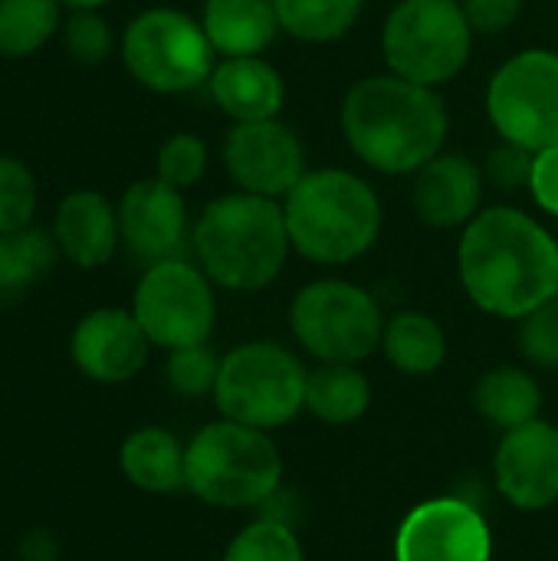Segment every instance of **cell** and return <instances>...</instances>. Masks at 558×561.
Masks as SVG:
<instances>
[{"label": "cell", "instance_id": "obj_1", "mask_svg": "<svg viewBox=\"0 0 558 561\" xmlns=\"http://www.w3.org/2000/svg\"><path fill=\"white\" fill-rule=\"evenodd\" d=\"M457 273L477 309L523 319L558 293V240L526 210H480L460 233Z\"/></svg>", "mask_w": 558, "mask_h": 561}, {"label": "cell", "instance_id": "obj_2", "mask_svg": "<svg viewBox=\"0 0 558 561\" xmlns=\"http://www.w3.org/2000/svg\"><path fill=\"white\" fill-rule=\"evenodd\" d=\"M339 122L352 154L378 174H418L444 151L451 131L441 92L395 72L358 79Z\"/></svg>", "mask_w": 558, "mask_h": 561}, {"label": "cell", "instance_id": "obj_3", "mask_svg": "<svg viewBox=\"0 0 558 561\" xmlns=\"http://www.w3.org/2000/svg\"><path fill=\"white\" fill-rule=\"evenodd\" d=\"M191 250L214 286L230 293L266 289L293 250L283 201L247 191L214 197L194 224Z\"/></svg>", "mask_w": 558, "mask_h": 561}, {"label": "cell", "instance_id": "obj_4", "mask_svg": "<svg viewBox=\"0 0 558 561\" xmlns=\"http://www.w3.org/2000/svg\"><path fill=\"white\" fill-rule=\"evenodd\" d=\"M293 250L319 266H345L365 256L382 233V201L375 187L345 171L319 168L283 197Z\"/></svg>", "mask_w": 558, "mask_h": 561}, {"label": "cell", "instance_id": "obj_5", "mask_svg": "<svg viewBox=\"0 0 558 561\" xmlns=\"http://www.w3.org/2000/svg\"><path fill=\"white\" fill-rule=\"evenodd\" d=\"M283 460L266 431L214 421L187 440L184 490L217 510H253L280 493Z\"/></svg>", "mask_w": 558, "mask_h": 561}, {"label": "cell", "instance_id": "obj_6", "mask_svg": "<svg viewBox=\"0 0 558 561\" xmlns=\"http://www.w3.org/2000/svg\"><path fill=\"white\" fill-rule=\"evenodd\" d=\"M474 30L460 0H398L382 26L388 72L441 89L464 72Z\"/></svg>", "mask_w": 558, "mask_h": 561}, {"label": "cell", "instance_id": "obj_7", "mask_svg": "<svg viewBox=\"0 0 558 561\" xmlns=\"http://www.w3.org/2000/svg\"><path fill=\"white\" fill-rule=\"evenodd\" d=\"M303 362L276 342H247L220 358L214 404L227 421L273 431L306 411Z\"/></svg>", "mask_w": 558, "mask_h": 561}, {"label": "cell", "instance_id": "obj_8", "mask_svg": "<svg viewBox=\"0 0 558 561\" xmlns=\"http://www.w3.org/2000/svg\"><path fill=\"white\" fill-rule=\"evenodd\" d=\"M289 329L316 362L362 365L382 348L385 316L358 283L312 279L293 296Z\"/></svg>", "mask_w": 558, "mask_h": 561}, {"label": "cell", "instance_id": "obj_9", "mask_svg": "<svg viewBox=\"0 0 558 561\" xmlns=\"http://www.w3.org/2000/svg\"><path fill=\"white\" fill-rule=\"evenodd\" d=\"M122 62L132 79L158 95H181L207 85L217 49L204 23L174 7L141 10L122 36Z\"/></svg>", "mask_w": 558, "mask_h": 561}, {"label": "cell", "instance_id": "obj_10", "mask_svg": "<svg viewBox=\"0 0 558 561\" xmlns=\"http://www.w3.org/2000/svg\"><path fill=\"white\" fill-rule=\"evenodd\" d=\"M132 312L145 329L148 342L164 352L201 345L214 335L217 325L214 283L201 266L187 263L184 256L151 263L145 266L135 286Z\"/></svg>", "mask_w": 558, "mask_h": 561}, {"label": "cell", "instance_id": "obj_11", "mask_svg": "<svg viewBox=\"0 0 558 561\" xmlns=\"http://www.w3.org/2000/svg\"><path fill=\"white\" fill-rule=\"evenodd\" d=\"M487 115L503 141L543 151L558 145V53L523 49L487 85Z\"/></svg>", "mask_w": 558, "mask_h": 561}, {"label": "cell", "instance_id": "obj_12", "mask_svg": "<svg viewBox=\"0 0 558 561\" xmlns=\"http://www.w3.org/2000/svg\"><path fill=\"white\" fill-rule=\"evenodd\" d=\"M220 158L240 191L273 201H283L306 174V148L280 118L237 122L224 138Z\"/></svg>", "mask_w": 558, "mask_h": 561}, {"label": "cell", "instance_id": "obj_13", "mask_svg": "<svg viewBox=\"0 0 558 561\" xmlns=\"http://www.w3.org/2000/svg\"><path fill=\"white\" fill-rule=\"evenodd\" d=\"M493 536L487 519L457 496L414 506L395 536V561H490Z\"/></svg>", "mask_w": 558, "mask_h": 561}, {"label": "cell", "instance_id": "obj_14", "mask_svg": "<svg viewBox=\"0 0 558 561\" xmlns=\"http://www.w3.org/2000/svg\"><path fill=\"white\" fill-rule=\"evenodd\" d=\"M115 207H118L122 243L145 266L181 260L184 250L191 247L194 227L187 220L184 191L164 184L161 178H141L128 184Z\"/></svg>", "mask_w": 558, "mask_h": 561}, {"label": "cell", "instance_id": "obj_15", "mask_svg": "<svg viewBox=\"0 0 558 561\" xmlns=\"http://www.w3.org/2000/svg\"><path fill=\"white\" fill-rule=\"evenodd\" d=\"M493 480L503 500L523 513L558 503V427L536 417L503 434L493 457Z\"/></svg>", "mask_w": 558, "mask_h": 561}, {"label": "cell", "instance_id": "obj_16", "mask_svg": "<svg viewBox=\"0 0 558 561\" xmlns=\"http://www.w3.org/2000/svg\"><path fill=\"white\" fill-rule=\"evenodd\" d=\"M148 335L132 309L102 306L86 312L69 335V358L95 385H125L148 362Z\"/></svg>", "mask_w": 558, "mask_h": 561}, {"label": "cell", "instance_id": "obj_17", "mask_svg": "<svg viewBox=\"0 0 558 561\" xmlns=\"http://www.w3.org/2000/svg\"><path fill=\"white\" fill-rule=\"evenodd\" d=\"M483 168H477L460 151H441L431 158L411 184V201L428 227L454 230L467 227L480 214L483 201Z\"/></svg>", "mask_w": 558, "mask_h": 561}, {"label": "cell", "instance_id": "obj_18", "mask_svg": "<svg viewBox=\"0 0 558 561\" xmlns=\"http://www.w3.org/2000/svg\"><path fill=\"white\" fill-rule=\"evenodd\" d=\"M49 233L59 247V256L79 270H99L122 243L118 207L99 191H72L59 201Z\"/></svg>", "mask_w": 558, "mask_h": 561}, {"label": "cell", "instance_id": "obj_19", "mask_svg": "<svg viewBox=\"0 0 558 561\" xmlns=\"http://www.w3.org/2000/svg\"><path fill=\"white\" fill-rule=\"evenodd\" d=\"M214 105L237 122L280 118L286 105V82L280 69L263 56H227L207 79Z\"/></svg>", "mask_w": 558, "mask_h": 561}, {"label": "cell", "instance_id": "obj_20", "mask_svg": "<svg viewBox=\"0 0 558 561\" xmlns=\"http://www.w3.org/2000/svg\"><path fill=\"white\" fill-rule=\"evenodd\" d=\"M201 23L220 59L263 56L283 33L276 0H204Z\"/></svg>", "mask_w": 558, "mask_h": 561}, {"label": "cell", "instance_id": "obj_21", "mask_svg": "<svg viewBox=\"0 0 558 561\" xmlns=\"http://www.w3.org/2000/svg\"><path fill=\"white\" fill-rule=\"evenodd\" d=\"M184 457L187 444L158 424L135 427L118 447L122 477L148 496H171L184 490Z\"/></svg>", "mask_w": 558, "mask_h": 561}, {"label": "cell", "instance_id": "obj_22", "mask_svg": "<svg viewBox=\"0 0 558 561\" xmlns=\"http://www.w3.org/2000/svg\"><path fill=\"white\" fill-rule=\"evenodd\" d=\"M382 352L391 362V368H398L401 375L424 378V375H434L444 365L447 335H444V329H441V322L434 316L408 309V312H398V316H391L385 322Z\"/></svg>", "mask_w": 558, "mask_h": 561}, {"label": "cell", "instance_id": "obj_23", "mask_svg": "<svg viewBox=\"0 0 558 561\" xmlns=\"http://www.w3.org/2000/svg\"><path fill=\"white\" fill-rule=\"evenodd\" d=\"M474 408L483 421L500 427L503 434L523 427L539 417L543 411V388L539 381L513 365L490 368L474 388Z\"/></svg>", "mask_w": 558, "mask_h": 561}, {"label": "cell", "instance_id": "obj_24", "mask_svg": "<svg viewBox=\"0 0 558 561\" xmlns=\"http://www.w3.org/2000/svg\"><path fill=\"white\" fill-rule=\"evenodd\" d=\"M59 247L53 233L39 227H23L0 233V309L16 306L39 279L56 270Z\"/></svg>", "mask_w": 558, "mask_h": 561}, {"label": "cell", "instance_id": "obj_25", "mask_svg": "<svg viewBox=\"0 0 558 561\" xmlns=\"http://www.w3.org/2000/svg\"><path fill=\"white\" fill-rule=\"evenodd\" d=\"M372 408V381L358 365H329L319 362L306 378V411L332 427L365 417Z\"/></svg>", "mask_w": 558, "mask_h": 561}, {"label": "cell", "instance_id": "obj_26", "mask_svg": "<svg viewBox=\"0 0 558 561\" xmlns=\"http://www.w3.org/2000/svg\"><path fill=\"white\" fill-rule=\"evenodd\" d=\"M365 0H276L283 33L299 43H335L358 23Z\"/></svg>", "mask_w": 558, "mask_h": 561}, {"label": "cell", "instance_id": "obj_27", "mask_svg": "<svg viewBox=\"0 0 558 561\" xmlns=\"http://www.w3.org/2000/svg\"><path fill=\"white\" fill-rule=\"evenodd\" d=\"M59 0H0V56L23 59L43 49L62 26Z\"/></svg>", "mask_w": 558, "mask_h": 561}, {"label": "cell", "instance_id": "obj_28", "mask_svg": "<svg viewBox=\"0 0 558 561\" xmlns=\"http://www.w3.org/2000/svg\"><path fill=\"white\" fill-rule=\"evenodd\" d=\"M224 561H306V556L286 523L263 516L230 539Z\"/></svg>", "mask_w": 558, "mask_h": 561}, {"label": "cell", "instance_id": "obj_29", "mask_svg": "<svg viewBox=\"0 0 558 561\" xmlns=\"http://www.w3.org/2000/svg\"><path fill=\"white\" fill-rule=\"evenodd\" d=\"M36 204H39V187L26 161L13 154H0V233L33 227Z\"/></svg>", "mask_w": 558, "mask_h": 561}, {"label": "cell", "instance_id": "obj_30", "mask_svg": "<svg viewBox=\"0 0 558 561\" xmlns=\"http://www.w3.org/2000/svg\"><path fill=\"white\" fill-rule=\"evenodd\" d=\"M207 145L194 131H174L161 141L155 158V178L178 191H191L207 174Z\"/></svg>", "mask_w": 558, "mask_h": 561}, {"label": "cell", "instance_id": "obj_31", "mask_svg": "<svg viewBox=\"0 0 558 561\" xmlns=\"http://www.w3.org/2000/svg\"><path fill=\"white\" fill-rule=\"evenodd\" d=\"M217 375H220V358L210 352L207 342H201V345H184V348L168 352L164 381H168V388H171L174 394H181V398H204V394H214Z\"/></svg>", "mask_w": 558, "mask_h": 561}, {"label": "cell", "instance_id": "obj_32", "mask_svg": "<svg viewBox=\"0 0 558 561\" xmlns=\"http://www.w3.org/2000/svg\"><path fill=\"white\" fill-rule=\"evenodd\" d=\"M62 46L69 59L82 66H99L112 56L115 36L99 10H72V16L62 23Z\"/></svg>", "mask_w": 558, "mask_h": 561}, {"label": "cell", "instance_id": "obj_33", "mask_svg": "<svg viewBox=\"0 0 558 561\" xmlns=\"http://www.w3.org/2000/svg\"><path fill=\"white\" fill-rule=\"evenodd\" d=\"M520 352L539 368H558V299L520 319Z\"/></svg>", "mask_w": 558, "mask_h": 561}, {"label": "cell", "instance_id": "obj_34", "mask_svg": "<svg viewBox=\"0 0 558 561\" xmlns=\"http://www.w3.org/2000/svg\"><path fill=\"white\" fill-rule=\"evenodd\" d=\"M533 161H536V151H529V148H523V145H513V141H503V138H500V145L487 151L483 178H487L490 184H497L500 191H523V187H529Z\"/></svg>", "mask_w": 558, "mask_h": 561}, {"label": "cell", "instance_id": "obj_35", "mask_svg": "<svg viewBox=\"0 0 558 561\" xmlns=\"http://www.w3.org/2000/svg\"><path fill=\"white\" fill-rule=\"evenodd\" d=\"M460 7L477 36L506 33L523 13V0H460Z\"/></svg>", "mask_w": 558, "mask_h": 561}, {"label": "cell", "instance_id": "obj_36", "mask_svg": "<svg viewBox=\"0 0 558 561\" xmlns=\"http://www.w3.org/2000/svg\"><path fill=\"white\" fill-rule=\"evenodd\" d=\"M529 194L539 210L558 220V145L536 151L533 161V178H529Z\"/></svg>", "mask_w": 558, "mask_h": 561}, {"label": "cell", "instance_id": "obj_37", "mask_svg": "<svg viewBox=\"0 0 558 561\" xmlns=\"http://www.w3.org/2000/svg\"><path fill=\"white\" fill-rule=\"evenodd\" d=\"M62 546L59 536L46 526H33L16 542V561H59Z\"/></svg>", "mask_w": 558, "mask_h": 561}, {"label": "cell", "instance_id": "obj_38", "mask_svg": "<svg viewBox=\"0 0 558 561\" xmlns=\"http://www.w3.org/2000/svg\"><path fill=\"white\" fill-rule=\"evenodd\" d=\"M62 7H69V10H102V7H109L112 0H59Z\"/></svg>", "mask_w": 558, "mask_h": 561}, {"label": "cell", "instance_id": "obj_39", "mask_svg": "<svg viewBox=\"0 0 558 561\" xmlns=\"http://www.w3.org/2000/svg\"><path fill=\"white\" fill-rule=\"evenodd\" d=\"M556 299H558V293H556Z\"/></svg>", "mask_w": 558, "mask_h": 561}]
</instances>
